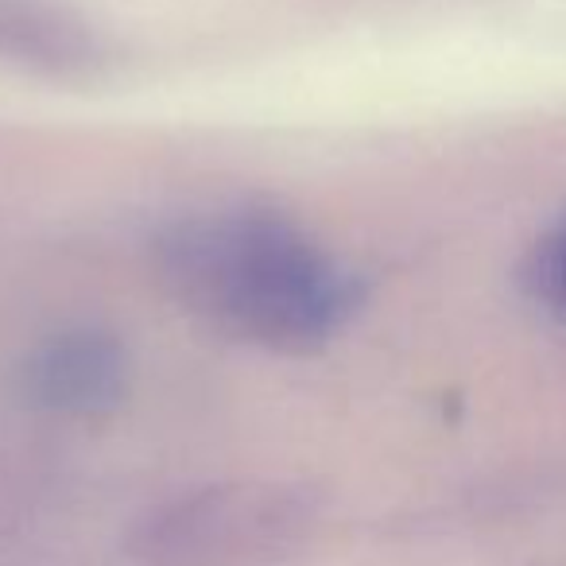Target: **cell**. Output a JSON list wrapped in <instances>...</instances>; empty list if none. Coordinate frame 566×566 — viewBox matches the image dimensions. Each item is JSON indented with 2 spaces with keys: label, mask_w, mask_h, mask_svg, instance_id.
<instances>
[{
  "label": "cell",
  "mask_w": 566,
  "mask_h": 566,
  "mask_svg": "<svg viewBox=\"0 0 566 566\" xmlns=\"http://www.w3.org/2000/svg\"><path fill=\"white\" fill-rule=\"evenodd\" d=\"M171 292L221 331L280 349L326 342L357 307V283L300 229L268 213H206L159 241Z\"/></svg>",
  "instance_id": "obj_1"
},
{
  "label": "cell",
  "mask_w": 566,
  "mask_h": 566,
  "mask_svg": "<svg viewBox=\"0 0 566 566\" xmlns=\"http://www.w3.org/2000/svg\"><path fill=\"white\" fill-rule=\"evenodd\" d=\"M28 377L48 408L90 416L125 392V349L105 334H63L35 354Z\"/></svg>",
  "instance_id": "obj_2"
},
{
  "label": "cell",
  "mask_w": 566,
  "mask_h": 566,
  "mask_svg": "<svg viewBox=\"0 0 566 566\" xmlns=\"http://www.w3.org/2000/svg\"><path fill=\"white\" fill-rule=\"evenodd\" d=\"M558 280H563V287H566V249H563V264H558Z\"/></svg>",
  "instance_id": "obj_3"
}]
</instances>
